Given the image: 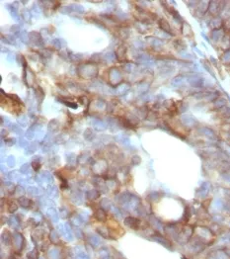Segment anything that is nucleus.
<instances>
[{
    "label": "nucleus",
    "instance_id": "1",
    "mask_svg": "<svg viewBox=\"0 0 230 259\" xmlns=\"http://www.w3.org/2000/svg\"><path fill=\"white\" fill-rule=\"evenodd\" d=\"M228 256H229V258H230V252H228Z\"/></svg>",
    "mask_w": 230,
    "mask_h": 259
}]
</instances>
